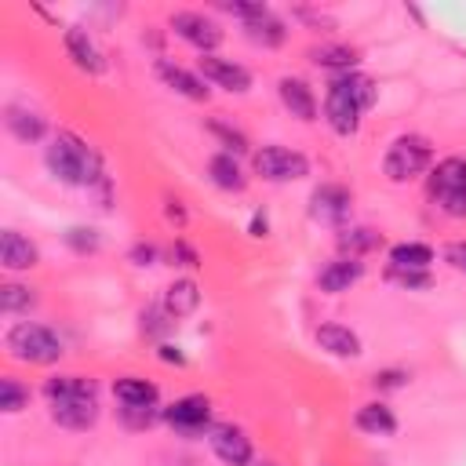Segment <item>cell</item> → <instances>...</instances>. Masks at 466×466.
<instances>
[{"instance_id": "cell-24", "label": "cell", "mask_w": 466, "mask_h": 466, "mask_svg": "<svg viewBox=\"0 0 466 466\" xmlns=\"http://www.w3.org/2000/svg\"><path fill=\"white\" fill-rule=\"evenodd\" d=\"M208 175H211V182L218 189H244L248 186V178L240 175V164L233 160V153H215L211 164H208Z\"/></svg>"}, {"instance_id": "cell-9", "label": "cell", "mask_w": 466, "mask_h": 466, "mask_svg": "<svg viewBox=\"0 0 466 466\" xmlns=\"http://www.w3.org/2000/svg\"><path fill=\"white\" fill-rule=\"evenodd\" d=\"M208 441H211V451L226 466H248L251 462V441L244 437V430H237V426H211Z\"/></svg>"}, {"instance_id": "cell-36", "label": "cell", "mask_w": 466, "mask_h": 466, "mask_svg": "<svg viewBox=\"0 0 466 466\" xmlns=\"http://www.w3.org/2000/svg\"><path fill=\"white\" fill-rule=\"evenodd\" d=\"M404 379H408L404 371H379L375 375V386L379 390H397V386H404Z\"/></svg>"}, {"instance_id": "cell-15", "label": "cell", "mask_w": 466, "mask_h": 466, "mask_svg": "<svg viewBox=\"0 0 466 466\" xmlns=\"http://www.w3.org/2000/svg\"><path fill=\"white\" fill-rule=\"evenodd\" d=\"M360 277H364V262H357V258H335V262H328V266L320 269L317 284H320V291L339 295V291H346L350 284H357Z\"/></svg>"}, {"instance_id": "cell-17", "label": "cell", "mask_w": 466, "mask_h": 466, "mask_svg": "<svg viewBox=\"0 0 466 466\" xmlns=\"http://www.w3.org/2000/svg\"><path fill=\"white\" fill-rule=\"evenodd\" d=\"M317 346L328 350L331 357H357L360 353V339L342 324H320L317 328Z\"/></svg>"}, {"instance_id": "cell-34", "label": "cell", "mask_w": 466, "mask_h": 466, "mask_svg": "<svg viewBox=\"0 0 466 466\" xmlns=\"http://www.w3.org/2000/svg\"><path fill=\"white\" fill-rule=\"evenodd\" d=\"M211 131H215V135H218L233 153H240V149H244V135H240V131H233V127H226V124H211Z\"/></svg>"}, {"instance_id": "cell-19", "label": "cell", "mask_w": 466, "mask_h": 466, "mask_svg": "<svg viewBox=\"0 0 466 466\" xmlns=\"http://www.w3.org/2000/svg\"><path fill=\"white\" fill-rule=\"evenodd\" d=\"M66 51H69V58L80 66V69H87V73H102V55H98V47L91 44V36L84 33V29H66Z\"/></svg>"}, {"instance_id": "cell-1", "label": "cell", "mask_w": 466, "mask_h": 466, "mask_svg": "<svg viewBox=\"0 0 466 466\" xmlns=\"http://www.w3.org/2000/svg\"><path fill=\"white\" fill-rule=\"evenodd\" d=\"M375 102V84L360 73H339L331 84H328V95H324V116L331 124L335 135L350 138L360 124V113Z\"/></svg>"}, {"instance_id": "cell-14", "label": "cell", "mask_w": 466, "mask_h": 466, "mask_svg": "<svg viewBox=\"0 0 466 466\" xmlns=\"http://www.w3.org/2000/svg\"><path fill=\"white\" fill-rule=\"evenodd\" d=\"M36 258H40V251H36V244L29 237H22L15 229H4V237H0V262L7 269H33Z\"/></svg>"}, {"instance_id": "cell-35", "label": "cell", "mask_w": 466, "mask_h": 466, "mask_svg": "<svg viewBox=\"0 0 466 466\" xmlns=\"http://www.w3.org/2000/svg\"><path fill=\"white\" fill-rule=\"evenodd\" d=\"M444 262H451L459 273H466V244H448L444 248Z\"/></svg>"}, {"instance_id": "cell-18", "label": "cell", "mask_w": 466, "mask_h": 466, "mask_svg": "<svg viewBox=\"0 0 466 466\" xmlns=\"http://www.w3.org/2000/svg\"><path fill=\"white\" fill-rule=\"evenodd\" d=\"M95 393H98L95 382L84 379V375H55V379L44 382L47 404H55V400H76V397H95Z\"/></svg>"}, {"instance_id": "cell-7", "label": "cell", "mask_w": 466, "mask_h": 466, "mask_svg": "<svg viewBox=\"0 0 466 466\" xmlns=\"http://www.w3.org/2000/svg\"><path fill=\"white\" fill-rule=\"evenodd\" d=\"M164 419L175 426V433L182 437H197L211 426V400L200 397V393H189V397H178L171 408H164Z\"/></svg>"}, {"instance_id": "cell-40", "label": "cell", "mask_w": 466, "mask_h": 466, "mask_svg": "<svg viewBox=\"0 0 466 466\" xmlns=\"http://www.w3.org/2000/svg\"><path fill=\"white\" fill-rule=\"evenodd\" d=\"M251 237H266V218L262 215L251 218Z\"/></svg>"}, {"instance_id": "cell-6", "label": "cell", "mask_w": 466, "mask_h": 466, "mask_svg": "<svg viewBox=\"0 0 466 466\" xmlns=\"http://www.w3.org/2000/svg\"><path fill=\"white\" fill-rule=\"evenodd\" d=\"M255 171L266 178V182H291V178H302L309 171L306 157L295 153V149H284V146H262L255 157H251Z\"/></svg>"}, {"instance_id": "cell-11", "label": "cell", "mask_w": 466, "mask_h": 466, "mask_svg": "<svg viewBox=\"0 0 466 466\" xmlns=\"http://www.w3.org/2000/svg\"><path fill=\"white\" fill-rule=\"evenodd\" d=\"M350 204H353V200H350V189L328 182V186L313 189V197H309V215H313L317 222L335 226V222H342V218L350 215Z\"/></svg>"}, {"instance_id": "cell-3", "label": "cell", "mask_w": 466, "mask_h": 466, "mask_svg": "<svg viewBox=\"0 0 466 466\" xmlns=\"http://www.w3.org/2000/svg\"><path fill=\"white\" fill-rule=\"evenodd\" d=\"M7 350H11V357H18L25 364H55L62 357L58 335L44 324H33V320H18L7 331Z\"/></svg>"}, {"instance_id": "cell-38", "label": "cell", "mask_w": 466, "mask_h": 466, "mask_svg": "<svg viewBox=\"0 0 466 466\" xmlns=\"http://www.w3.org/2000/svg\"><path fill=\"white\" fill-rule=\"evenodd\" d=\"M171 255H178L182 258V266H197V251L193 248H186V244H175V251Z\"/></svg>"}, {"instance_id": "cell-33", "label": "cell", "mask_w": 466, "mask_h": 466, "mask_svg": "<svg viewBox=\"0 0 466 466\" xmlns=\"http://www.w3.org/2000/svg\"><path fill=\"white\" fill-rule=\"evenodd\" d=\"M120 419H124V426H131V430H146V426L157 419V411H153V408H142V404H124V408H120Z\"/></svg>"}, {"instance_id": "cell-32", "label": "cell", "mask_w": 466, "mask_h": 466, "mask_svg": "<svg viewBox=\"0 0 466 466\" xmlns=\"http://www.w3.org/2000/svg\"><path fill=\"white\" fill-rule=\"evenodd\" d=\"M66 244L76 251V255H87V251H98V233L95 229H84V226H73L66 233Z\"/></svg>"}, {"instance_id": "cell-23", "label": "cell", "mask_w": 466, "mask_h": 466, "mask_svg": "<svg viewBox=\"0 0 466 466\" xmlns=\"http://www.w3.org/2000/svg\"><path fill=\"white\" fill-rule=\"evenodd\" d=\"M353 422H357V430L375 433V437H386V433L397 430V415L386 404H364V408H357V419Z\"/></svg>"}, {"instance_id": "cell-13", "label": "cell", "mask_w": 466, "mask_h": 466, "mask_svg": "<svg viewBox=\"0 0 466 466\" xmlns=\"http://www.w3.org/2000/svg\"><path fill=\"white\" fill-rule=\"evenodd\" d=\"M280 102H284V109H288L291 116H299V120H313V116H317L313 87H309L306 80H299V76H284V80H280Z\"/></svg>"}, {"instance_id": "cell-10", "label": "cell", "mask_w": 466, "mask_h": 466, "mask_svg": "<svg viewBox=\"0 0 466 466\" xmlns=\"http://www.w3.org/2000/svg\"><path fill=\"white\" fill-rule=\"evenodd\" d=\"M200 73H204V80H211V84H218L226 91H237V95H244L251 87V73L244 66H237L233 58L200 55Z\"/></svg>"}, {"instance_id": "cell-37", "label": "cell", "mask_w": 466, "mask_h": 466, "mask_svg": "<svg viewBox=\"0 0 466 466\" xmlns=\"http://www.w3.org/2000/svg\"><path fill=\"white\" fill-rule=\"evenodd\" d=\"M131 258H135V262H138V266H149V262H153V258H157V251H153V248H149V244H138V248H135V251H131Z\"/></svg>"}, {"instance_id": "cell-4", "label": "cell", "mask_w": 466, "mask_h": 466, "mask_svg": "<svg viewBox=\"0 0 466 466\" xmlns=\"http://www.w3.org/2000/svg\"><path fill=\"white\" fill-rule=\"evenodd\" d=\"M430 200L444 211L462 218L466 215V157H448L430 175Z\"/></svg>"}, {"instance_id": "cell-30", "label": "cell", "mask_w": 466, "mask_h": 466, "mask_svg": "<svg viewBox=\"0 0 466 466\" xmlns=\"http://www.w3.org/2000/svg\"><path fill=\"white\" fill-rule=\"evenodd\" d=\"M29 404V390L18 382V379H0V408L7 411V415H15V411H22Z\"/></svg>"}, {"instance_id": "cell-8", "label": "cell", "mask_w": 466, "mask_h": 466, "mask_svg": "<svg viewBox=\"0 0 466 466\" xmlns=\"http://www.w3.org/2000/svg\"><path fill=\"white\" fill-rule=\"evenodd\" d=\"M171 29H175L186 44H193L200 55H211V51L222 44V29H218L211 18L197 15V11H178V15H171Z\"/></svg>"}, {"instance_id": "cell-41", "label": "cell", "mask_w": 466, "mask_h": 466, "mask_svg": "<svg viewBox=\"0 0 466 466\" xmlns=\"http://www.w3.org/2000/svg\"><path fill=\"white\" fill-rule=\"evenodd\" d=\"M167 218H178V222H186V215H182L178 200H167Z\"/></svg>"}, {"instance_id": "cell-26", "label": "cell", "mask_w": 466, "mask_h": 466, "mask_svg": "<svg viewBox=\"0 0 466 466\" xmlns=\"http://www.w3.org/2000/svg\"><path fill=\"white\" fill-rule=\"evenodd\" d=\"M309 58H313L317 66H324V69H342V73H350V69L357 66V51L346 47V44H324V47H317Z\"/></svg>"}, {"instance_id": "cell-25", "label": "cell", "mask_w": 466, "mask_h": 466, "mask_svg": "<svg viewBox=\"0 0 466 466\" xmlns=\"http://www.w3.org/2000/svg\"><path fill=\"white\" fill-rule=\"evenodd\" d=\"M430 262H433V251L426 244L408 240V244H393L390 248V266L393 269H426Z\"/></svg>"}, {"instance_id": "cell-20", "label": "cell", "mask_w": 466, "mask_h": 466, "mask_svg": "<svg viewBox=\"0 0 466 466\" xmlns=\"http://www.w3.org/2000/svg\"><path fill=\"white\" fill-rule=\"evenodd\" d=\"M4 120H7V131H11L18 142H40V138H44V131H47L44 116H40V113H33V109H22V106H11Z\"/></svg>"}, {"instance_id": "cell-12", "label": "cell", "mask_w": 466, "mask_h": 466, "mask_svg": "<svg viewBox=\"0 0 466 466\" xmlns=\"http://www.w3.org/2000/svg\"><path fill=\"white\" fill-rule=\"evenodd\" d=\"M51 419L66 430H87L98 419V400L95 397H76V400H55Z\"/></svg>"}, {"instance_id": "cell-27", "label": "cell", "mask_w": 466, "mask_h": 466, "mask_svg": "<svg viewBox=\"0 0 466 466\" xmlns=\"http://www.w3.org/2000/svg\"><path fill=\"white\" fill-rule=\"evenodd\" d=\"M244 33H248L255 44H262V47H277V44L284 40V25H280L273 15H262V18L244 22Z\"/></svg>"}, {"instance_id": "cell-2", "label": "cell", "mask_w": 466, "mask_h": 466, "mask_svg": "<svg viewBox=\"0 0 466 466\" xmlns=\"http://www.w3.org/2000/svg\"><path fill=\"white\" fill-rule=\"evenodd\" d=\"M47 171L58 182H66V186H95V182H106L102 178V167H98V157L73 131H62L47 146Z\"/></svg>"}, {"instance_id": "cell-31", "label": "cell", "mask_w": 466, "mask_h": 466, "mask_svg": "<svg viewBox=\"0 0 466 466\" xmlns=\"http://www.w3.org/2000/svg\"><path fill=\"white\" fill-rule=\"evenodd\" d=\"M393 284H400V288H408V291H426L433 280H430V273L426 269H393L390 266V273H386Z\"/></svg>"}, {"instance_id": "cell-5", "label": "cell", "mask_w": 466, "mask_h": 466, "mask_svg": "<svg viewBox=\"0 0 466 466\" xmlns=\"http://www.w3.org/2000/svg\"><path fill=\"white\" fill-rule=\"evenodd\" d=\"M430 167V142L422 135H400L382 160V171L390 182H408Z\"/></svg>"}, {"instance_id": "cell-21", "label": "cell", "mask_w": 466, "mask_h": 466, "mask_svg": "<svg viewBox=\"0 0 466 466\" xmlns=\"http://www.w3.org/2000/svg\"><path fill=\"white\" fill-rule=\"evenodd\" d=\"M200 306V288L193 280H175L164 295V313L167 317H189Z\"/></svg>"}, {"instance_id": "cell-28", "label": "cell", "mask_w": 466, "mask_h": 466, "mask_svg": "<svg viewBox=\"0 0 466 466\" xmlns=\"http://www.w3.org/2000/svg\"><path fill=\"white\" fill-rule=\"evenodd\" d=\"M339 248H342V251H350V258H357L360 251L379 248V233H375V229H364V226H357V229H342Z\"/></svg>"}, {"instance_id": "cell-22", "label": "cell", "mask_w": 466, "mask_h": 466, "mask_svg": "<svg viewBox=\"0 0 466 466\" xmlns=\"http://www.w3.org/2000/svg\"><path fill=\"white\" fill-rule=\"evenodd\" d=\"M113 393H116L120 404H142V408H153L157 397H160L157 386H153L149 379H135V375L116 379V382H113Z\"/></svg>"}, {"instance_id": "cell-16", "label": "cell", "mask_w": 466, "mask_h": 466, "mask_svg": "<svg viewBox=\"0 0 466 466\" xmlns=\"http://www.w3.org/2000/svg\"><path fill=\"white\" fill-rule=\"evenodd\" d=\"M157 73H160V80H164L167 87H175L178 95H186V98H193V102H204V98H208L204 80H200V76H193L189 69H182V66H175V62L160 58V62H157Z\"/></svg>"}, {"instance_id": "cell-39", "label": "cell", "mask_w": 466, "mask_h": 466, "mask_svg": "<svg viewBox=\"0 0 466 466\" xmlns=\"http://www.w3.org/2000/svg\"><path fill=\"white\" fill-rule=\"evenodd\" d=\"M160 357H164L167 364H186V357H182L175 346H160Z\"/></svg>"}, {"instance_id": "cell-29", "label": "cell", "mask_w": 466, "mask_h": 466, "mask_svg": "<svg viewBox=\"0 0 466 466\" xmlns=\"http://www.w3.org/2000/svg\"><path fill=\"white\" fill-rule=\"evenodd\" d=\"M33 302H36L33 288H22V284H4V288H0V309H4V313H22V309H29Z\"/></svg>"}]
</instances>
